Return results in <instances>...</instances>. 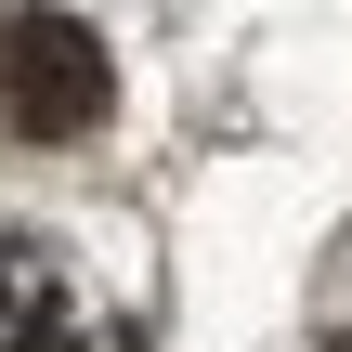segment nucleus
I'll return each mask as SVG.
<instances>
[{
  "label": "nucleus",
  "instance_id": "nucleus-1",
  "mask_svg": "<svg viewBox=\"0 0 352 352\" xmlns=\"http://www.w3.org/2000/svg\"><path fill=\"white\" fill-rule=\"evenodd\" d=\"M104 104H118V65L78 13H52V0L0 13V131L13 144H91Z\"/></svg>",
  "mask_w": 352,
  "mask_h": 352
},
{
  "label": "nucleus",
  "instance_id": "nucleus-2",
  "mask_svg": "<svg viewBox=\"0 0 352 352\" xmlns=\"http://www.w3.org/2000/svg\"><path fill=\"white\" fill-rule=\"evenodd\" d=\"M0 352H131V327L91 300V274L65 248H39L26 222H0Z\"/></svg>",
  "mask_w": 352,
  "mask_h": 352
},
{
  "label": "nucleus",
  "instance_id": "nucleus-3",
  "mask_svg": "<svg viewBox=\"0 0 352 352\" xmlns=\"http://www.w3.org/2000/svg\"><path fill=\"white\" fill-rule=\"evenodd\" d=\"M314 352H352V235H340V261H327V314H314Z\"/></svg>",
  "mask_w": 352,
  "mask_h": 352
}]
</instances>
